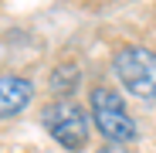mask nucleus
<instances>
[{
  "label": "nucleus",
  "mask_w": 156,
  "mask_h": 153,
  "mask_svg": "<svg viewBox=\"0 0 156 153\" xmlns=\"http://www.w3.org/2000/svg\"><path fill=\"white\" fill-rule=\"evenodd\" d=\"M41 122L44 129L55 136L65 150H85L88 146V136H92V116L71 99H58L41 112Z\"/></svg>",
  "instance_id": "nucleus-3"
},
{
  "label": "nucleus",
  "mask_w": 156,
  "mask_h": 153,
  "mask_svg": "<svg viewBox=\"0 0 156 153\" xmlns=\"http://www.w3.org/2000/svg\"><path fill=\"white\" fill-rule=\"evenodd\" d=\"M88 116L95 122V129L105 136L109 143H133L136 140V119L129 116L126 102L115 89L98 85L88 95Z\"/></svg>",
  "instance_id": "nucleus-2"
},
{
  "label": "nucleus",
  "mask_w": 156,
  "mask_h": 153,
  "mask_svg": "<svg viewBox=\"0 0 156 153\" xmlns=\"http://www.w3.org/2000/svg\"><path fill=\"white\" fill-rule=\"evenodd\" d=\"M112 71L136 99L156 102V51L143 44H122L112 55Z\"/></svg>",
  "instance_id": "nucleus-1"
},
{
  "label": "nucleus",
  "mask_w": 156,
  "mask_h": 153,
  "mask_svg": "<svg viewBox=\"0 0 156 153\" xmlns=\"http://www.w3.org/2000/svg\"><path fill=\"white\" fill-rule=\"evenodd\" d=\"M78 82H82V71H78V65H58L55 71H51V92H58L61 99H68L75 89H78Z\"/></svg>",
  "instance_id": "nucleus-5"
},
{
  "label": "nucleus",
  "mask_w": 156,
  "mask_h": 153,
  "mask_svg": "<svg viewBox=\"0 0 156 153\" xmlns=\"http://www.w3.org/2000/svg\"><path fill=\"white\" fill-rule=\"evenodd\" d=\"M98 153H126V143H105Z\"/></svg>",
  "instance_id": "nucleus-6"
},
{
  "label": "nucleus",
  "mask_w": 156,
  "mask_h": 153,
  "mask_svg": "<svg viewBox=\"0 0 156 153\" xmlns=\"http://www.w3.org/2000/svg\"><path fill=\"white\" fill-rule=\"evenodd\" d=\"M34 99V85L31 78H24L17 71H4L0 75V119H14L31 106Z\"/></svg>",
  "instance_id": "nucleus-4"
}]
</instances>
